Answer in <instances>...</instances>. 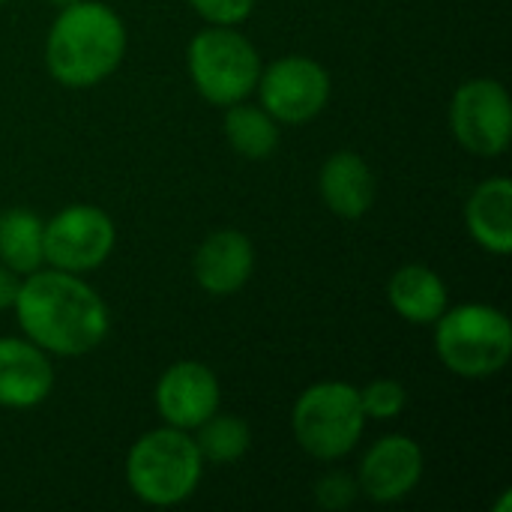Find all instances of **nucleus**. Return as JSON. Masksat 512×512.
I'll use <instances>...</instances> for the list:
<instances>
[{
  "label": "nucleus",
  "mask_w": 512,
  "mask_h": 512,
  "mask_svg": "<svg viewBox=\"0 0 512 512\" xmlns=\"http://www.w3.org/2000/svg\"><path fill=\"white\" fill-rule=\"evenodd\" d=\"M21 333L54 357H84L111 330V312L99 291L78 273L39 267L21 279L12 306Z\"/></svg>",
  "instance_id": "obj_1"
},
{
  "label": "nucleus",
  "mask_w": 512,
  "mask_h": 512,
  "mask_svg": "<svg viewBox=\"0 0 512 512\" xmlns=\"http://www.w3.org/2000/svg\"><path fill=\"white\" fill-rule=\"evenodd\" d=\"M129 48L123 18L102 0H75L57 12L45 36V69L69 90L108 81Z\"/></svg>",
  "instance_id": "obj_2"
},
{
  "label": "nucleus",
  "mask_w": 512,
  "mask_h": 512,
  "mask_svg": "<svg viewBox=\"0 0 512 512\" xmlns=\"http://www.w3.org/2000/svg\"><path fill=\"white\" fill-rule=\"evenodd\" d=\"M204 477V459L189 432L159 426L144 432L126 453L129 492L156 510L186 504Z\"/></svg>",
  "instance_id": "obj_3"
},
{
  "label": "nucleus",
  "mask_w": 512,
  "mask_h": 512,
  "mask_svg": "<svg viewBox=\"0 0 512 512\" xmlns=\"http://www.w3.org/2000/svg\"><path fill=\"white\" fill-rule=\"evenodd\" d=\"M435 327V354L459 378L483 381L512 360V321L489 303L447 306Z\"/></svg>",
  "instance_id": "obj_4"
},
{
  "label": "nucleus",
  "mask_w": 512,
  "mask_h": 512,
  "mask_svg": "<svg viewBox=\"0 0 512 512\" xmlns=\"http://www.w3.org/2000/svg\"><path fill=\"white\" fill-rule=\"evenodd\" d=\"M366 423L360 387L348 381L309 384L291 411V432L300 450L318 462H339L354 453Z\"/></svg>",
  "instance_id": "obj_5"
},
{
  "label": "nucleus",
  "mask_w": 512,
  "mask_h": 512,
  "mask_svg": "<svg viewBox=\"0 0 512 512\" xmlns=\"http://www.w3.org/2000/svg\"><path fill=\"white\" fill-rule=\"evenodd\" d=\"M261 54L237 27L207 24L189 39L186 69L198 96L216 108H228L255 93Z\"/></svg>",
  "instance_id": "obj_6"
},
{
  "label": "nucleus",
  "mask_w": 512,
  "mask_h": 512,
  "mask_svg": "<svg viewBox=\"0 0 512 512\" xmlns=\"http://www.w3.org/2000/svg\"><path fill=\"white\" fill-rule=\"evenodd\" d=\"M261 108L285 126H303L315 120L333 93L330 72L309 54H285L258 75Z\"/></svg>",
  "instance_id": "obj_7"
},
{
  "label": "nucleus",
  "mask_w": 512,
  "mask_h": 512,
  "mask_svg": "<svg viewBox=\"0 0 512 512\" xmlns=\"http://www.w3.org/2000/svg\"><path fill=\"white\" fill-rule=\"evenodd\" d=\"M450 129L459 147L474 156L498 159L512 138L510 93L495 78H471L450 99Z\"/></svg>",
  "instance_id": "obj_8"
},
{
  "label": "nucleus",
  "mask_w": 512,
  "mask_h": 512,
  "mask_svg": "<svg viewBox=\"0 0 512 512\" xmlns=\"http://www.w3.org/2000/svg\"><path fill=\"white\" fill-rule=\"evenodd\" d=\"M117 246L114 219L96 204H69L45 222V264L66 273L99 270Z\"/></svg>",
  "instance_id": "obj_9"
},
{
  "label": "nucleus",
  "mask_w": 512,
  "mask_h": 512,
  "mask_svg": "<svg viewBox=\"0 0 512 512\" xmlns=\"http://www.w3.org/2000/svg\"><path fill=\"white\" fill-rule=\"evenodd\" d=\"M153 402H156V411L165 426L195 432L207 417H213L219 411L222 384L207 363L177 360L159 375Z\"/></svg>",
  "instance_id": "obj_10"
},
{
  "label": "nucleus",
  "mask_w": 512,
  "mask_h": 512,
  "mask_svg": "<svg viewBox=\"0 0 512 512\" xmlns=\"http://www.w3.org/2000/svg\"><path fill=\"white\" fill-rule=\"evenodd\" d=\"M426 456L423 447L402 432L378 438L357 468L360 495L375 504H399L405 501L423 480Z\"/></svg>",
  "instance_id": "obj_11"
},
{
  "label": "nucleus",
  "mask_w": 512,
  "mask_h": 512,
  "mask_svg": "<svg viewBox=\"0 0 512 512\" xmlns=\"http://www.w3.org/2000/svg\"><path fill=\"white\" fill-rule=\"evenodd\" d=\"M57 375L51 354L27 336H0V408L30 411L54 393Z\"/></svg>",
  "instance_id": "obj_12"
},
{
  "label": "nucleus",
  "mask_w": 512,
  "mask_h": 512,
  "mask_svg": "<svg viewBox=\"0 0 512 512\" xmlns=\"http://www.w3.org/2000/svg\"><path fill=\"white\" fill-rule=\"evenodd\" d=\"M255 270V246L237 228L213 231L192 258V273L210 297H231L246 288Z\"/></svg>",
  "instance_id": "obj_13"
},
{
  "label": "nucleus",
  "mask_w": 512,
  "mask_h": 512,
  "mask_svg": "<svg viewBox=\"0 0 512 512\" xmlns=\"http://www.w3.org/2000/svg\"><path fill=\"white\" fill-rule=\"evenodd\" d=\"M318 192L333 216L354 222L363 219L375 204V174L360 153L336 150L321 165Z\"/></svg>",
  "instance_id": "obj_14"
},
{
  "label": "nucleus",
  "mask_w": 512,
  "mask_h": 512,
  "mask_svg": "<svg viewBox=\"0 0 512 512\" xmlns=\"http://www.w3.org/2000/svg\"><path fill=\"white\" fill-rule=\"evenodd\" d=\"M465 225L471 240L489 255L512 252V183L510 177L483 180L465 201Z\"/></svg>",
  "instance_id": "obj_15"
},
{
  "label": "nucleus",
  "mask_w": 512,
  "mask_h": 512,
  "mask_svg": "<svg viewBox=\"0 0 512 512\" xmlns=\"http://www.w3.org/2000/svg\"><path fill=\"white\" fill-rule=\"evenodd\" d=\"M393 312L417 327H432L450 306L447 282L426 264H402L387 282Z\"/></svg>",
  "instance_id": "obj_16"
},
{
  "label": "nucleus",
  "mask_w": 512,
  "mask_h": 512,
  "mask_svg": "<svg viewBox=\"0 0 512 512\" xmlns=\"http://www.w3.org/2000/svg\"><path fill=\"white\" fill-rule=\"evenodd\" d=\"M0 264L18 276L45 267V219L33 210L9 207L0 213Z\"/></svg>",
  "instance_id": "obj_17"
},
{
  "label": "nucleus",
  "mask_w": 512,
  "mask_h": 512,
  "mask_svg": "<svg viewBox=\"0 0 512 512\" xmlns=\"http://www.w3.org/2000/svg\"><path fill=\"white\" fill-rule=\"evenodd\" d=\"M222 129L231 150L249 162L270 159L279 147V123L261 105H249L246 99L225 108Z\"/></svg>",
  "instance_id": "obj_18"
},
{
  "label": "nucleus",
  "mask_w": 512,
  "mask_h": 512,
  "mask_svg": "<svg viewBox=\"0 0 512 512\" xmlns=\"http://www.w3.org/2000/svg\"><path fill=\"white\" fill-rule=\"evenodd\" d=\"M195 444L204 462L210 465H234L240 462L249 447H252V429L246 420H240L237 414H222L216 411L213 417H207L198 429H195Z\"/></svg>",
  "instance_id": "obj_19"
},
{
  "label": "nucleus",
  "mask_w": 512,
  "mask_h": 512,
  "mask_svg": "<svg viewBox=\"0 0 512 512\" xmlns=\"http://www.w3.org/2000/svg\"><path fill=\"white\" fill-rule=\"evenodd\" d=\"M360 405H363V414L366 420H378V423H387V420H396L405 405H408V390L402 381L396 378H375L369 381L363 390H360Z\"/></svg>",
  "instance_id": "obj_20"
},
{
  "label": "nucleus",
  "mask_w": 512,
  "mask_h": 512,
  "mask_svg": "<svg viewBox=\"0 0 512 512\" xmlns=\"http://www.w3.org/2000/svg\"><path fill=\"white\" fill-rule=\"evenodd\" d=\"M312 495H315V504H318L321 510L342 512L357 501L360 486H357V477H351V474H345V471H330V474H324V477L315 483Z\"/></svg>",
  "instance_id": "obj_21"
},
{
  "label": "nucleus",
  "mask_w": 512,
  "mask_h": 512,
  "mask_svg": "<svg viewBox=\"0 0 512 512\" xmlns=\"http://www.w3.org/2000/svg\"><path fill=\"white\" fill-rule=\"evenodd\" d=\"M189 6L207 24H222V27H237L255 12V0H189Z\"/></svg>",
  "instance_id": "obj_22"
},
{
  "label": "nucleus",
  "mask_w": 512,
  "mask_h": 512,
  "mask_svg": "<svg viewBox=\"0 0 512 512\" xmlns=\"http://www.w3.org/2000/svg\"><path fill=\"white\" fill-rule=\"evenodd\" d=\"M21 279H24V276L12 273L6 264H0V312H6V309H12V306H15V297H18Z\"/></svg>",
  "instance_id": "obj_23"
},
{
  "label": "nucleus",
  "mask_w": 512,
  "mask_h": 512,
  "mask_svg": "<svg viewBox=\"0 0 512 512\" xmlns=\"http://www.w3.org/2000/svg\"><path fill=\"white\" fill-rule=\"evenodd\" d=\"M51 6H57V9H63V6H69V3H75V0H48Z\"/></svg>",
  "instance_id": "obj_24"
},
{
  "label": "nucleus",
  "mask_w": 512,
  "mask_h": 512,
  "mask_svg": "<svg viewBox=\"0 0 512 512\" xmlns=\"http://www.w3.org/2000/svg\"><path fill=\"white\" fill-rule=\"evenodd\" d=\"M3 3H6V0H0V6H3Z\"/></svg>",
  "instance_id": "obj_25"
}]
</instances>
